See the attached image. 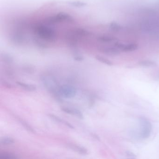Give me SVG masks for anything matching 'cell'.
<instances>
[{"label": "cell", "instance_id": "obj_1", "mask_svg": "<svg viewBox=\"0 0 159 159\" xmlns=\"http://www.w3.org/2000/svg\"><path fill=\"white\" fill-rule=\"evenodd\" d=\"M41 80L46 89L52 94L56 101L61 102L62 97L59 94L58 92L60 86L56 78L50 75H44L41 77Z\"/></svg>", "mask_w": 159, "mask_h": 159}, {"label": "cell", "instance_id": "obj_2", "mask_svg": "<svg viewBox=\"0 0 159 159\" xmlns=\"http://www.w3.org/2000/svg\"><path fill=\"white\" fill-rule=\"evenodd\" d=\"M139 122L141 127L140 137L143 139L148 138L152 132V124L148 119L144 117H141L139 118Z\"/></svg>", "mask_w": 159, "mask_h": 159}, {"label": "cell", "instance_id": "obj_3", "mask_svg": "<svg viewBox=\"0 0 159 159\" xmlns=\"http://www.w3.org/2000/svg\"><path fill=\"white\" fill-rule=\"evenodd\" d=\"M59 94L62 97L65 98H73L76 96L77 90L73 86L65 84L60 86L58 90Z\"/></svg>", "mask_w": 159, "mask_h": 159}, {"label": "cell", "instance_id": "obj_4", "mask_svg": "<svg viewBox=\"0 0 159 159\" xmlns=\"http://www.w3.org/2000/svg\"><path fill=\"white\" fill-rule=\"evenodd\" d=\"M99 52L109 56H116L120 54V50L117 47H99L98 48Z\"/></svg>", "mask_w": 159, "mask_h": 159}, {"label": "cell", "instance_id": "obj_5", "mask_svg": "<svg viewBox=\"0 0 159 159\" xmlns=\"http://www.w3.org/2000/svg\"><path fill=\"white\" fill-rule=\"evenodd\" d=\"M115 46L120 50L124 52H133L137 50L138 48V46L135 43L124 44L121 43H116L115 44Z\"/></svg>", "mask_w": 159, "mask_h": 159}, {"label": "cell", "instance_id": "obj_6", "mask_svg": "<svg viewBox=\"0 0 159 159\" xmlns=\"http://www.w3.org/2000/svg\"><path fill=\"white\" fill-rule=\"evenodd\" d=\"M66 146L69 148L82 155H87L88 154V150L82 146H79L72 143H67Z\"/></svg>", "mask_w": 159, "mask_h": 159}, {"label": "cell", "instance_id": "obj_7", "mask_svg": "<svg viewBox=\"0 0 159 159\" xmlns=\"http://www.w3.org/2000/svg\"><path fill=\"white\" fill-rule=\"evenodd\" d=\"M61 110L66 113L75 115L80 119H84L83 114L78 109L70 108L66 107H61Z\"/></svg>", "mask_w": 159, "mask_h": 159}, {"label": "cell", "instance_id": "obj_8", "mask_svg": "<svg viewBox=\"0 0 159 159\" xmlns=\"http://www.w3.org/2000/svg\"><path fill=\"white\" fill-rule=\"evenodd\" d=\"M16 84L17 85H18L24 89L27 90L28 91H34L37 89L36 86L33 84H28L20 82V81H17L16 82Z\"/></svg>", "mask_w": 159, "mask_h": 159}, {"label": "cell", "instance_id": "obj_9", "mask_svg": "<svg viewBox=\"0 0 159 159\" xmlns=\"http://www.w3.org/2000/svg\"><path fill=\"white\" fill-rule=\"evenodd\" d=\"M15 142V140L12 138L10 137H3L1 138L0 143L1 145L8 146L13 144Z\"/></svg>", "mask_w": 159, "mask_h": 159}, {"label": "cell", "instance_id": "obj_10", "mask_svg": "<svg viewBox=\"0 0 159 159\" xmlns=\"http://www.w3.org/2000/svg\"><path fill=\"white\" fill-rule=\"evenodd\" d=\"M140 66L144 67H154L157 66V64L155 62L150 60H142L139 62Z\"/></svg>", "mask_w": 159, "mask_h": 159}, {"label": "cell", "instance_id": "obj_11", "mask_svg": "<svg viewBox=\"0 0 159 159\" xmlns=\"http://www.w3.org/2000/svg\"><path fill=\"white\" fill-rule=\"evenodd\" d=\"M18 120L19 122L21 123V125H22L23 127L26 130H27L29 132H31V133L36 134V131L32 126H31V125H29V124L26 122V121L23 120L22 119H20L19 120Z\"/></svg>", "mask_w": 159, "mask_h": 159}, {"label": "cell", "instance_id": "obj_12", "mask_svg": "<svg viewBox=\"0 0 159 159\" xmlns=\"http://www.w3.org/2000/svg\"><path fill=\"white\" fill-rule=\"evenodd\" d=\"M16 155L10 152H3L0 153V159H16Z\"/></svg>", "mask_w": 159, "mask_h": 159}, {"label": "cell", "instance_id": "obj_13", "mask_svg": "<svg viewBox=\"0 0 159 159\" xmlns=\"http://www.w3.org/2000/svg\"><path fill=\"white\" fill-rule=\"evenodd\" d=\"M95 58L98 60L99 61L102 63L103 64H105L109 66H111L113 65V63L111 61L108 59L107 58H104L103 56H96Z\"/></svg>", "mask_w": 159, "mask_h": 159}, {"label": "cell", "instance_id": "obj_14", "mask_svg": "<svg viewBox=\"0 0 159 159\" xmlns=\"http://www.w3.org/2000/svg\"><path fill=\"white\" fill-rule=\"evenodd\" d=\"M111 31L113 32H118L121 29V26L115 22H111L109 26Z\"/></svg>", "mask_w": 159, "mask_h": 159}, {"label": "cell", "instance_id": "obj_15", "mask_svg": "<svg viewBox=\"0 0 159 159\" xmlns=\"http://www.w3.org/2000/svg\"><path fill=\"white\" fill-rule=\"evenodd\" d=\"M4 72L5 75L10 78H13L14 77V73L13 71L11 68L7 67L5 68L4 69Z\"/></svg>", "mask_w": 159, "mask_h": 159}, {"label": "cell", "instance_id": "obj_16", "mask_svg": "<svg viewBox=\"0 0 159 159\" xmlns=\"http://www.w3.org/2000/svg\"><path fill=\"white\" fill-rule=\"evenodd\" d=\"M22 70L24 72L28 74H33L35 72V69L33 66L26 65L23 66Z\"/></svg>", "mask_w": 159, "mask_h": 159}, {"label": "cell", "instance_id": "obj_17", "mask_svg": "<svg viewBox=\"0 0 159 159\" xmlns=\"http://www.w3.org/2000/svg\"><path fill=\"white\" fill-rule=\"evenodd\" d=\"M48 116L52 119L54 121H56L57 122L60 123L64 124V120L61 119L60 117H59L56 115H54L53 114H48Z\"/></svg>", "mask_w": 159, "mask_h": 159}, {"label": "cell", "instance_id": "obj_18", "mask_svg": "<svg viewBox=\"0 0 159 159\" xmlns=\"http://www.w3.org/2000/svg\"><path fill=\"white\" fill-rule=\"evenodd\" d=\"M1 84H2V86H3L4 87L8 88V89H11V88H12L13 87V86L11 84H10L9 82H7L4 80H1Z\"/></svg>", "mask_w": 159, "mask_h": 159}, {"label": "cell", "instance_id": "obj_19", "mask_svg": "<svg viewBox=\"0 0 159 159\" xmlns=\"http://www.w3.org/2000/svg\"><path fill=\"white\" fill-rule=\"evenodd\" d=\"M126 154L127 157H128L130 158H135L136 157L135 154H134L132 152L130 151H126L125 152Z\"/></svg>", "mask_w": 159, "mask_h": 159}, {"label": "cell", "instance_id": "obj_20", "mask_svg": "<svg viewBox=\"0 0 159 159\" xmlns=\"http://www.w3.org/2000/svg\"><path fill=\"white\" fill-rule=\"evenodd\" d=\"M64 124H65L66 126H67L68 127H69L70 128L73 129L75 128L74 127L71 125V124L69 123L67 121H65V120H64Z\"/></svg>", "mask_w": 159, "mask_h": 159}, {"label": "cell", "instance_id": "obj_21", "mask_svg": "<svg viewBox=\"0 0 159 159\" xmlns=\"http://www.w3.org/2000/svg\"><path fill=\"white\" fill-rule=\"evenodd\" d=\"M92 136H93V137H94V138H95L96 139H97V140H99V137H98V136H97V135H92Z\"/></svg>", "mask_w": 159, "mask_h": 159}]
</instances>
